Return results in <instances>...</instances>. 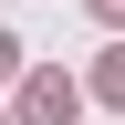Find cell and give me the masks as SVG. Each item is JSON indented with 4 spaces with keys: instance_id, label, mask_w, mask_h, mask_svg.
Masks as SVG:
<instances>
[{
    "instance_id": "3",
    "label": "cell",
    "mask_w": 125,
    "mask_h": 125,
    "mask_svg": "<svg viewBox=\"0 0 125 125\" xmlns=\"http://www.w3.org/2000/svg\"><path fill=\"white\" fill-rule=\"evenodd\" d=\"M10 73H21V42H10V31H0V83H10Z\"/></svg>"
},
{
    "instance_id": "1",
    "label": "cell",
    "mask_w": 125,
    "mask_h": 125,
    "mask_svg": "<svg viewBox=\"0 0 125 125\" xmlns=\"http://www.w3.org/2000/svg\"><path fill=\"white\" fill-rule=\"evenodd\" d=\"M21 125H73V73H31L21 83Z\"/></svg>"
},
{
    "instance_id": "4",
    "label": "cell",
    "mask_w": 125,
    "mask_h": 125,
    "mask_svg": "<svg viewBox=\"0 0 125 125\" xmlns=\"http://www.w3.org/2000/svg\"><path fill=\"white\" fill-rule=\"evenodd\" d=\"M94 10H104V21H125V0H94Z\"/></svg>"
},
{
    "instance_id": "2",
    "label": "cell",
    "mask_w": 125,
    "mask_h": 125,
    "mask_svg": "<svg viewBox=\"0 0 125 125\" xmlns=\"http://www.w3.org/2000/svg\"><path fill=\"white\" fill-rule=\"evenodd\" d=\"M94 83H104V104H125V52H104V73H94Z\"/></svg>"
}]
</instances>
